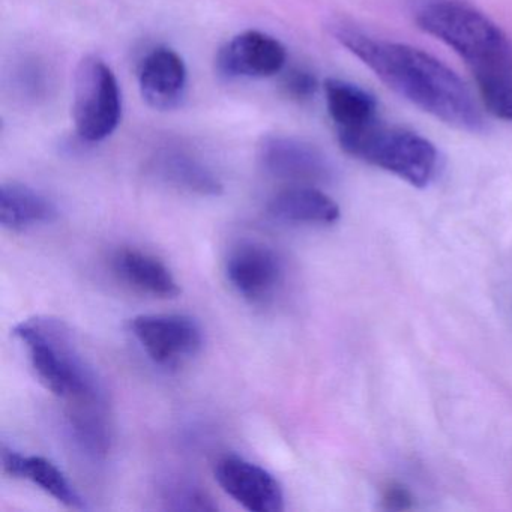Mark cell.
Listing matches in <instances>:
<instances>
[{
  "mask_svg": "<svg viewBox=\"0 0 512 512\" xmlns=\"http://www.w3.org/2000/svg\"><path fill=\"white\" fill-rule=\"evenodd\" d=\"M284 89L293 100L307 101L311 100L319 91V82L310 71L296 68V70L289 71L284 77Z\"/></svg>",
  "mask_w": 512,
  "mask_h": 512,
  "instance_id": "cell-21",
  "label": "cell"
},
{
  "mask_svg": "<svg viewBox=\"0 0 512 512\" xmlns=\"http://www.w3.org/2000/svg\"><path fill=\"white\" fill-rule=\"evenodd\" d=\"M269 217L298 226H332L340 220V206L316 185H290L266 205Z\"/></svg>",
  "mask_w": 512,
  "mask_h": 512,
  "instance_id": "cell-12",
  "label": "cell"
},
{
  "mask_svg": "<svg viewBox=\"0 0 512 512\" xmlns=\"http://www.w3.org/2000/svg\"><path fill=\"white\" fill-rule=\"evenodd\" d=\"M149 170L158 181L188 194L217 197L224 191L214 170L182 149H161L149 163Z\"/></svg>",
  "mask_w": 512,
  "mask_h": 512,
  "instance_id": "cell-13",
  "label": "cell"
},
{
  "mask_svg": "<svg viewBox=\"0 0 512 512\" xmlns=\"http://www.w3.org/2000/svg\"><path fill=\"white\" fill-rule=\"evenodd\" d=\"M257 160L266 175L290 185H317L331 181V161L311 143L296 137H262L257 146Z\"/></svg>",
  "mask_w": 512,
  "mask_h": 512,
  "instance_id": "cell-7",
  "label": "cell"
},
{
  "mask_svg": "<svg viewBox=\"0 0 512 512\" xmlns=\"http://www.w3.org/2000/svg\"><path fill=\"white\" fill-rule=\"evenodd\" d=\"M382 499L386 508L392 509V511H404V509L412 508V494L406 487L397 484V482L386 485Z\"/></svg>",
  "mask_w": 512,
  "mask_h": 512,
  "instance_id": "cell-22",
  "label": "cell"
},
{
  "mask_svg": "<svg viewBox=\"0 0 512 512\" xmlns=\"http://www.w3.org/2000/svg\"><path fill=\"white\" fill-rule=\"evenodd\" d=\"M326 107L337 131L355 130L377 121V101L353 83L328 79L323 85Z\"/></svg>",
  "mask_w": 512,
  "mask_h": 512,
  "instance_id": "cell-18",
  "label": "cell"
},
{
  "mask_svg": "<svg viewBox=\"0 0 512 512\" xmlns=\"http://www.w3.org/2000/svg\"><path fill=\"white\" fill-rule=\"evenodd\" d=\"M331 34L413 106L457 130H484V118L463 80L434 56L406 44L377 40L344 23L331 25Z\"/></svg>",
  "mask_w": 512,
  "mask_h": 512,
  "instance_id": "cell-1",
  "label": "cell"
},
{
  "mask_svg": "<svg viewBox=\"0 0 512 512\" xmlns=\"http://www.w3.org/2000/svg\"><path fill=\"white\" fill-rule=\"evenodd\" d=\"M280 256L262 242H242L230 251L226 277L242 298L253 304L268 301L283 281Z\"/></svg>",
  "mask_w": 512,
  "mask_h": 512,
  "instance_id": "cell-10",
  "label": "cell"
},
{
  "mask_svg": "<svg viewBox=\"0 0 512 512\" xmlns=\"http://www.w3.org/2000/svg\"><path fill=\"white\" fill-rule=\"evenodd\" d=\"M58 206L46 194L22 182L0 185V223L11 232H25L32 227L53 223Z\"/></svg>",
  "mask_w": 512,
  "mask_h": 512,
  "instance_id": "cell-17",
  "label": "cell"
},
{
  "mask_svg": "<svg viewBox=\"0 0 512 512\" xmlns=\"http://www.w3.org/2000/svg\"><path fill=\"white\" fill-rule=\"evenodd\" d=\"M416 22L464 59L476 83L512 73V41L472 5L461 0H430L418 11Z\"/></svg>",
  "mask_w": 512,
  "mask_h": 512,
  "instance_id": "cell-2",
  "label": "cell"
},
{
  "mask_svg": "<svg viewBox=\"0 0 512 512\" xmlns=\"http://www.w3.org/2000/svg\"><path fill=\"white\" fill-rule=\"evenodd\" d=\"M482 103L488 112L503 121H512V73L478 82Z\"/></svg>",
  "mask_w": 512,
  "mask_h": 512,
  "instance_id": "cell-19",
  "label": "cell"
},
{
  "mask_svg": "<svg viewBox=\"0 0 512 512\" xmlns=\"http://www.w3.org/2000/svg\"><path fill=\"white\" fill-rule=\"evenodd\" d=\"M134 338L149 358L163 367H175L202 349V328L185 314H142L130 322Z\"/></svg>",
  "mask_w": 512,
  "mask_h": 512,
  "instance_id": "cell-6",
  "label": "cell"
},
{
  "mask_svg": "<svg viewBox=\"0 0 512 512\" xmlns=\"http://www.w3.org/2000/svg\"><path fill=\"white\" fill-rule=\"evenodd\" d=\"M2 467L11 478L26 479L46 491L67 508L85 509L86 503L70 479L49 458L23 455L13 448L2 446Z\"/></svg>",
  "mask_w": 512,
  "mask_h": 512,
  "instance_id": "cell-14",
  "label": "cell"
},
{
  "mask_svg": "<svg viewBox=\"0 0 512 512\" xmlns=\"http://www.w3.org/2000/svg\"><path fill=\"white\" fill-rule=\"evenodd\" d=\"M214 475L224 493L248 511H283V487L259 464L238 455H226L215 464Z\"/></svg>",
  "mask_w": 512,
  "mask_h": 512,
  "instance_id": "cell-9",
  "label": "cell"
},
{
  "mask_svg": "<svg viewBox=\"0 0 512 512\" xmlns=\"http://www.w3.org/2000/svg\"><path fill=\"white\" fill-rule=\"evenodd\" d=\"M67 421L71 436L92 458H104L112 449L113 430L106 394L68 401Z\"/></svg>",
  "mask_w": 512,
  "mask_h": 512,
  "instance_id": "cell-15",
  "label": "cell"
},
{
  "mask_svg": "<svg viewBox=\"0 0 512 512\" xmlns=\"http://www.w3.org/2000/svg\"><path fill=\"white\" fill-rule=\"evenodd\" d=\"M74 127L88 143L109 139L122 119V92L112 68L100 56H85L74 76Z\"/></svg>",
  "mask_w": 512,
  "mask_h": 512,
  "instance_id": "cell-5",
  "label": "cell"
},
{
  "mask_svg": "<svg viewBox=\"0 0 512 512\" xmlns=\"http://www.w3.org/2000/svg\"><path fill=\"white\" fill-rule=\"evenodd\" d=\"M337 137L350 157L386 170L413 187H428L436 176L437 149L413 131L374 121L355 130L337 131Z\"/></svg>",
  "mask_w": 512,
  "mask_h": 512,
  "instance_id": "cell-4",
  "label": "cell"
},
{
  "mask_svg": "<svg viewBox=\"0 0 512 512\" xmlns=\"http://www.w3.org/2000/svg\"><path fill=\"white\" fill-rule=\"evenodd\" d=\"M286 47L271 35L245 31L227 41L215 58V68L226 79H269L286 67Z\"/></svg>",
  "mask_w": 512,
  "mask_h": 512,
  "instance_id": "cell-8",
  "label": "cell"
},
{
  "mask_svg": "<svg viewBox=\"0 0 512 512\" xmlns=\"http://www.w3.org/2000/svg\"><path fill=\"white\" fill-rule=\"evenodd\" d=\"M169 509L175 511H215L218 506L212 502L208 493L193 485H176L166 497Z\"/></svg>",
  "mask_w": 512,
  "mask_h": 512,
  "instance_id": "cell-20",
  "label": "cell"
},
{
  "mask_svg": "<svg viewBox=\"0 0 512 512\" xmlns=\"http://www.w3.org/2000/svg\"><path fill=\"white\" fill-rule=\"evenodd\" d=\"M13 334L25 344L38 380L56 397L68 403L104 392L64 320L52 316L29 317L14 328Z\"/></svg>",
  "mask_w": 512,
  "mask_h": 512,
  "instance_id": "cell-3",
  "label": "cell"
},
{
  "mask_svg": "<svg viewBox=\"0 0 512 512\" xmlns=\"http://www.w3.org/2000/svg\"><path fill=\"white\" fill-rule=\"evenodd\" d=\"M116 275L137 292L160 299H173L181 293L178 281L166 263L136 248H124L113 257Z\"/></svg>",
  "mask_w": 512,
  "mask_h": 512,
  "instance_id": "cell-16",
  "label": "cell"
},
{
  "mask_svg": "<svg viewBox=\"0 0 512 512\" xmlns=\"http://www.w3.org/2000/svg\"><path fill=\"white\" fill-rule=\"evenodd\" d=\"M188 70L184 59L169 47H157L143 58L139 89L152 109L167 112L181 106L187 94Z\"/></svg>",
  "mask_w": 512,
  "mask_h": 512,
  "instance_id": "cell-11",
  "label": "cell"
}]
</instances>
